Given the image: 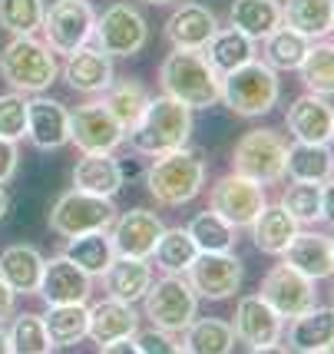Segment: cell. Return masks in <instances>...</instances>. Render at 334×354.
I'll use <instances>...</instances> for the list:
<instances>
[{
    "label": "cell",
    "instance_id": "obj_20",
    "mask_svg": "<svg viewBox=\"0 0 334 354\" xmlns=\"http://www.w3.org/2000/svg\"><path fill=\"white\" fill-rule=\"evenodd\" d=\"M285 123H288L291 136L298 142H331L334 106L318 93H304L288 106Z\"/></svg>",
    "mask_w": 334,
    "mask_h": 354
},
{
    "label": "cell",
    "instance_id": "obj_52",
    "mask_svg": "<svg viewBox=\"0 0 334 354\" xmlns=\"http://www.w3.org/2000/svg\"><path fill=\"white\" fill-rule=\"evenodd\" d=\"M142 3H169V0H142Z\"/></svg>",
    "mask_w": 334,
    "mask_h": 354
},
{
    "label": "cell",
    "instance_id": "obj_23",
    "mask_svg": "<svg viewBox=\"0 0 334 354\" xmlns=\"http://www.w3.org/2000/svg\"><path fill=\"white\" fill-rule=\"evenodd\" d=\"M285 262L295 265L301 275H308L311 281L334 275V252H331V235L321 232H301L291 239V245L285 248Z\"/></svg>",
    "mask_w": 334,
    "mask_h": 354
},
{
    "label": "cell",
    "instance_id": "obj_55",
    "mask_svg": "<svg viewBox=\"0 0 334 354\" xmlns=\"http://www.w3.org/2000/svg\"><path fill=\"white\" fill-rule=\"evenodd\" d=\"M331 33H334V24H331Z\"/></svg>",
    "mask_w": 334,
    "mask_h": 354
},
{
    "label": "cell",
    "instance_id": "obj_27",
    "mask_svg": "<svg viewBox=\"0 0 334 354\" xmlns=\"http://www.w3.org/2000/svg\"><path fill=\"white\" fill-rule=\"evenodd\" d=\"M252 229V239H255V248L265 252V255H285V248L291 245V239L298 235V222L288 216V209L278 202V205H265L255 222L248 225Z\"/></svg>",
    "mask_w": 334,
    "mask_h": 354
},
{
    "label": "cell",
    "instance_id": "obj_16",
    "mask_svg": "<svg viewBox=\"0 0 334 354\" xmlns=\"http://www.w3.org/2000/svg\"><path fill=\"white\" fill-rule=\"evenodd\" d=\"M163 218L149 212V209H133V212H122L113 222V248L116 255L126 259H152V248L163 235Z\"/></svg>",
    "mask_w": 334,
    "mask_h": 354
},
{
    "label": "cell",
    "instance_id": "obj_15",
    "mask_svg": "<svg viewBox=\"0 0 334 354\" xmlns=\"http://www.w3.org/2000/svg\"><path fill=\"white\" fill-rule=\"evenodd\" d=\"M70 142L80 153H113L126 142V133L100 100L70 113Z\"/></svg>",
    "mask_w": 334,
    "mask_h": 354
},
{
    "label": "cell",
    "instance_id": "obj_40",
    "mask_svg": "<svg viewBox=\"0 0 334 354\" xmlns=\"http://www.w3.org/2000/svg\"><path fill=\"white\" fill-rule=\"evenodd\" d=\"M189 235L196 242L198 252H232L235 248V225L225 222V218L205 209L198 212L192 222H189Z\"/></svg>",
    "mask_w": 334,
    "mask_h": 354
},
{
    "label": "cell",
    "instance_id": "obj_10",
    "mask_svg": "<svg viewBox=\"0 0 334 354\" xmlns=\"http://www.w3.org/2000/svg\"><path fill=\"white\" fill-rule=\"evenodd\" d=\"M93 37H96V46L109 57H136L149 44V24L136 7L113 3L103 10V17L96 14Z\"/></svg>",
    "mask_w": 334,
    "mask_h": 354
},
{
    "label": "cell",
    "instance_id": "obj_25",
    "mask_svg": "<svg viewBox=\"0 0 334 354\" xmlns=\"http://www.w3.org/2000/svg\"><path fill=\"white\" fill-rule=\"evenodd\" d=\"M73 189L113 199L122 189V166L113 159V153H83V159H76L73 166Z\"/></svg>",
    "mask_w": 334,
    "mask_h": 354
},
{
    "label": "cell",
    "instance_id": "obj_39",
    "mask_svg": "<svg viewBox=\"0 0 334 354\" xmlns=\"http://www.w3.org/2000/svg\"><path fill=\"white\" fill-rule=\"evenodd\" d=\"M301 83L308 86V93H318V96H334V44L315 40L304 63L298 66Z\"/></svg>",
    "mask_w": 334,
    "mask_h": 354
},
{
    "label": "cell",
    "instance_id": "obj_14",
    "mask_svg": "<svg viewBox=\"0 0 334 354\" xmlns=\"http://www.w3.org/2000/svg\"><path fill=\"white\" fill-rule=\"evenodd\" d=\"M235 338L245 341L252 351H275L281 331H285V318L261 298V295H245L235 305V324H232Z\"/></svg>",
    "mask_w": 334,
    "mask_h": 354
},
{
    "label": "cell",
    "instance_id": "obj_41",
    "mask_svg": "<svg viewBox=\"0 0 334 354\" xmlns=\"http://www.w3.org/2000/svg\"><path fill=\"white\" fill-rule=\"evenodd\" d=\"M44 0H0V27L14 37H30L44 24Z\"/></svg>",
    "mask_w": 334,
    "mask_h": 354
},
{
    "label": "cell",
    "instance_id": "obj_53",
    "mask_svg": "<svg viewBox=\"0 0 334 354\" xmlns=\"http://www.w3.org/2000/svg\"><path fill=\"white\" fill-rule=\"evenodd\" d=\"M331 252H334V235H331Z\"/></svg>",
    "mask_w": 334,
    "mask_h": 354
},
{
    "label": "cell",
    "instance_id": "obj_1",
    "mask_svg": "<svg viewBox=\"0 0 334 354\" xmlns=\"http://www.w3.org/2000/svg\"><path fill=\"white\" fill-rule=\"evenodd\" d=\"M146 185L159 205L176 209L192 202L205 185V153L192 146H179V149L152 156V166L146 169Z\"/></svg>",
    "mask_w": 334,
    "mask_h": 354
},
{
    "label": "cell",
    "instance_id": "obj_19",
    "mask_svg": "<svg viewBox=\"0 0 334 354\" xmlns=\"http://www.w3.org/2000/svg\"><path fill=\"white\" fill-rule=\"evenodd\" d=\"M215 30H219V17L202 3H183L166 20V40L176 50H205Z\"/></svg>",
    "mask_w": 334,
    "mask_h": 354
},
{
    "label": "cell",
    "instance_id": "obj_47",
    "mask_svg": "<svg viewBox=\"0 0 334 354\" xmlns=\"http://www.w3.org/2000/svg\"><path fill=\"white\" fill-rule=\"evenodd\" d=\"M14 311H17V292L0 278V322L14 318Z\"/></svg>",
    "mask_w": 334,
    "mask_h": 354
},
{
    "label": "cell",
    "instance_id": "obj_11",
    "mask_svg": "<svg viewBox=\"0 0 334 354\" xmlns=\"http://www.w3.org/2000/svg\"><path fill=\"white\" fill-rule=\"evenodd\" d=\"M259 295L281 318H288V322L318 305L315 281L308 275H301V272L288 262L272 265V268L265 272V278H261V285H259Z\"/></svg>",
    "mask_w": 334,
    "mask_h": 354
},
{
    "label": "cell",
    "instance_id": "obj_5",
    "mask_svg": "<svg viewBox=\"0 0 334 354\" xmlns=\"http://www.w3.org/2000/svg\"><path fill=\"white\" fill-rule=\"evenodd\" d=\"M60 73L57 57L46 44L37 37H14L10 44L0 50V77L17 93H44Z\"/></svg>",
    "mask_w": 334,
    "mask_h": 354
},
{
    "label": "cell",
    "instance_id": "obj_29",
    "mask_svg": "<svg viewBox=\"0 0 334 354\" xmlns=\"http://www.w3.org/2000/svg\"><path fill=\"white\" fill-rule=\"evenodd\" d=\"M285 176L295 183H328L334 176V156L328 142H291L285 159Z\"/></svg>",
    "mask_w": 334,
    "mask_h": 354
},
{
    "label": "cell",
    "instance_id": "obj_21",
    "mask_svg": "<svg viewBox=\"0 0 334 354\" xmlns=\"http://www.w3.org/2000/svg\"><path fill=\"white\" fill-rule=\"evenodd\" d=\"M139 331V315L133 311L129 301L120 298H106V301H96L90 308V324H86V338L96 341V348L103 351L106 344L122 338H133Z\"/></svg>",
    "mask_w": 334,
    "mask_h": 354
},
{
    "label": "cell",
    "instance_id": "obj_3",
    "mask_svg": "<svg viewBox=\"0 0 334 354\" xmlns=\"http://www.w3.org/2000/svg\"><path fill=\"white\" fill-rule=\"evenodd\" d=\"M192 136V109L172 100V96H156L149 100L146 113L139 116V123L126 133L129 146L142 156H159L169 149H179L185 146Z\"/></svg>",
    "mask_w": 334,
    "mask_h": 354
},
{
    "label": "cell",
    "instance_id": "obj_35",
    "mask_svg": "<svg viewBox=\"0 0 334 354\" xmlns=\"http://www.w3.org/2000/svg\"><path fill=\"white\" fill-rule=\"evenodd\" d=\"M44 324H46V335H50V344H53V348H70V344L86 338L90 308H86V301H73V305H46Z\"/></svg>",
    "mask_w": 334,
    "mask_h": 354
},
{
    "label": "cell",
    "instance_id": "obj_54",
    "mask_svg": "<svg viewBox=\"0 0 334 354\" xmlns=\"http://www.w3.org/2000/svg\"><path fill=\"white\" fill-rule=\"evenodd\" d=\"M331 139H334V126H331Z\"/></svg>",
    "mask_w": 334,
    "mask_h": 354
},
{
    "label": "cell",
    "instance_id": "obj_34",
    "mask_svg": "<svg viewBox=\"0 0 334 354\" xmlns=\"http://www.w3.org/2000/svg\"><path fill=\"white\" fill-rule=\"evenodd\" d=\"M281 24L304 33L308 40H324L334 24V0H285Z\"/></svg>",
    "mask_w": 334,
    "mask_h": 354
},
{
    "label": "cell",
    "instance_id": "obj_8",
    "mask_svg": "<svg viewBox=\"0 0 334 354\" xmlns=\"http://www.w3.org/2000/svg\"><path fill=\"white\" fill-rule=\"evenodd\" d=\"M116 222V205L106 196H93L83 189H70L63 192L57 205L50 209V229L70 239V235H83V232H100L109 229Z\"/></svg>",
    "mask_w": 334,
    "mask_h": 354
},
{
    "label": "cell",
    "instance_id": "obj_33",
    "mask_svg": "<svg viewBox=\"0 0 334 354\" xmlns=\"http://www.w3.org/2000/svg\"><path fill=\"white\" fill-rule=\"evenodd\" d=\"M149 90L139 80H113L103 90V106L113 113V120L122 126V133H129L139 123V116L149 106Z\"/></svg>",
    "mask_w": 334,
    "mask_h": 354
},
{
    "label": "cell",
    "instance_id": "obj_43",
    "mask_svg": "<svg viewBox=\"0 0 334 354\" xmlns=\"http://www.w3.org/2000/svg\"><path fill=\"white\" fill-rule=\"evenodd\" d=\"M10 335V351L17 354H46L53 344H50V335H46V324L40 315H17L14 328L7 331Z\"/></svg>",
    "mask_w": 334,
    "mask_h": 354
},
{
    "label": "cell",
    "instance_id": "obj_6",
    "mask_svg": "<svg viewBox=\"0 0 334 354\" xmlns=\"http://www.w3.org/2000/svg\"><path fill=\"white\" fill-rule=\"evenodd\" d=\"M142 301H146V318L152 322V328H163L169 335H183L198 318V295L183 275H163L149 281Z\"/></svg>",
    "mask_w": 334,
    "mask_h": 354
},
{
    "label": "cell",
    "instance_id": "obj_45",
    "mask_svg": "<svg viewBox=\"0 0 334 354\" xmlns=\"http://www.w3.org/2000/svg\"><path fill=\"white\" fill-rule=\"evenodd\" d=\"M133 344L136 351L142 354H183V341H176L169 331L163 328H152V331H142V335H133Z\"/></svg>",
    "mask_w": 334,
    "mask_h": 354
},
{
    "label": "cell",
    "instance_id": "obj_36",
    "mask_svg": "<svg viewBox=\"0 0 334 354\" xmlns=\"http://www.w3.org/2000/svg\"><path fill=\"white\" fill-rule=\"evenodd\" d=\"M228 17H232L235 30H242L245 37H252L259 44L281 24V7L275 0H232Z\"/></svg>",
    "mask_w": 334,
    "mask_h": 354
},
{
    "label": "cell",
    "instance_id": "obj_50",
    "mask_svg": "<svg viewBox=\"0 0 334 354\" xmlns=\"http://www.w3.org/2000/svg\"><path fill=\"white\" fill-rule=\"evenodd\" d=\"M7 209H10V199H7V192H3V185H0V218L7 216Z\"/></svg>",
    "mask_w": 334,
    "mask_h": 354
},
{
    "label": "cell",
    "instance_id": "obj_38",
    "mask_svg": "<svg viewBox=\"0 0 334 354\" xmlns=\"http://www.w3.org/2000/svg\"><path fill=\"white\" fill-rule=\"evenodd\" d=\"M183 351L192 354H228L235 348V331L232 324L219 318H198L183 331Z\"/></svg>",
    "mask_w": 334,
    "mask_h": 354
},
{
    "label": "cell",
    "instance_id": "obj_31",
    "mask_svg": "<svg viewBox=\"0 0 334 354\" xmlns=\"http://www.w3.org/2000/svg\"><path fill=\"white\" fill-rule=\"evenodd\" d=\"M63 255L83 268L90 278H103V272L109 268V262L116 259V248H113V239L106 235V229L100 232H83V235H70V242L63 248Z\"/></svg>",
    "mask_w": 334,
    "mask_h": 354
},
{
    "label": "cell",
    "instance_id": "obj_37",
    "mask_svg": "<svg viewBox=\"0 0 334 354\" xmlns=\"http://www.w3.org/2000/svg\"><path fill=\"white\" fill-rule=\"evenodd\" d=\"M196 255H198V248L192 242L189 229H163L159 242L152 248V259H156V265L166 275H185L189 265L196 262Z\"/></svg>",
    "mask_w": 334,
    "mask_h": 354
},
{
    "label": "cell",
    "instance_id": "obj_7",
    "mask_svg": "<svg viewBox=\"0 0 334 354\" xmlns=\"http://www.w3.org/2000/svg\"><path fill=\"white\" fill-rule=\"evenodd\" d=\"M285 159H288V142L275 129H248L232 153V172L248 176L259 185H275L285 179Z\"/></svg>",
    "mask_w": 334,
    "mask_h": 354
},
{
    "label": "cell",
    "instance_id": "obj_22",
    "mask_svg": "<svg viewBox=\"0 0 334 354\" xmlns=\"http://www.w3.org/2000/svg\"><path fill=\"white\" fill-rule=\"evenodd\" d=\"M63 77L76 93H103L113 83V57L100 46H80L66 53Z\"/></svg>",
    "mask_w": 334,
    "mask_h": 354
},
{
    "label": "cell",
    "instance_id": "obj_2",
    "mask_svg": "<svg viewBox=\"0 0 334 354\" xmlns=\"http://www.w3.org/2000/svg\"><path fill=\"white\" fill-rule=\"evenodd\" d=\"M163 93L189 109H209L222 100V77L212 70L202 50H172L159 66Z\"/></svg>",
    "mask_w": 334,
    "mask_h": 354
},
{
    "label": "cell",
    "instance_id": "obj_17",
    "mask_svg": "<svg viewBox=\"0 0 334 354\" xmlns=\"http://www.w3.org/2000/svg\"><path fill=\"white\" fill-rule=\"evenodd\" d=\"M90 281L93 278L76 268L66 255H53L50 262H44V275H40V288L37 295L46 305H73V301H86L90 298Z\"/></svg>",
    "mask_w": 334,
    "mask_h": 354
},
{
    "label": "cell",
    "instance_id": "obj_4",
    "mask_svg": "<svg viewBox=\"0 0 334 354\" xmlns=\"http://www.w3.org/2000/svg\"><path fill=\"white\" fill-rule=\"evenodd\" d=\"M281 96V80L278 70H272L265 60H248L239 70H232L222 77V103H225L235 116L255 120L272 113L275 103Z\"/></svg>",
    "mask_w": 334,
    "mask_h": 354
},
{
    "label": "cell",
    "instance_id": "obj_30",
    "mask_svg": "<svg viewBox=\"0 0 334 354\" xmlns=\"http://www.w3.org/2000/svg\"><path fill=\"white\" fill-rule=\"evenodd\" d=\"M261 44H265L261 46V60L268 63L272 70H278V73H291V70H298L304 63L315 40H308L304 33L291 30L288 24H278Z\"/></svg>",
    "mask_w": 334,
    "mask_h": 354
},
{
    "label": "cell",
    "instance_id": "obj_46",
    "mask_svg": "<svg viewBox=\"0 0 334 354\" xmlns=\"http://www.w3.org/2000/svg\"><path fill=\"white\" fill-rule=\"evenodd\" d=\"M17 162H20V153H17V142L14 139H3L0 136V185L10 183L17 172Z\"/></svg>",
    "mask_w": 334,
    "mask_h": 354
},
{
    "label": "cell",
    "instance_id": "obj_51",
    "mask_svg": "<svg viewBox=\"0 0 334 354\" xmlns=\"http://www.w3.org/2000/svg\"><path fill=\"white\" fill-rule=\"evenodd\" d=\"M7 351H10V335L0 328V354H7Z\"/></svg>",
    "mask_w": 334,
    "mask_h": 354
},
{
    "label": "cell",
    "instance_id": "obj_13",
    "mask_svg": "<svg viewBox=\"0 0 334 354\" xmlns=\"http://www.w3.org/2000/svg\"><path fill=\"white\" fill-rule=\"evenodd\" d=\"M185 275H189V285L196 288L198 298L225 301L242 288L245 268L239 262V255H232V252H198Z\"/></svg>",
    "mask_w": 334,
    "mask_h": 354
},
{
    "label": "cell",
    "instance_id": "obj_44",
    "mask_svg": "<svg viewBox=\"0 0 334 354\" xmlns=\"http://www.w3.org/2000/svg\"><path fill=\"white\" fill-rule=\"evenodd\" d=\"M0 136L3 139H24L27 136V100L24 93H3L0 96Z\"/></svg>",
    "mask_w": 334,
    "mask_h": 354
},
{
    "label": "cell",
    "instance_id": "obj_24",
    "mask_svg": "<svg viewBox=\"0 0 334 354\" xmlns=\"http://www.w3.org/2000/svg\"><path fill=\"white\" fill-rule=\"evenodd\" d=\"M288 348L304 354H321L334 348V308H308L304 315L291 318Z\"/></svg>",
    "mask_w": 334,
    "mask_h": 354
},
{
    "label": "cell",
    "instance_id": "obj_18",
    "mask_svg": "<svg viewBox=\"0 0 334 354\" xmlns=\"http://www.w3.org/2000/svg\"><path fill=\"white\" fill-rule=\"evenodd\" d=\"M27 139L37 149H63L70 142V113L63 103L46 100V96H33L27 100Z\"/></svg>",
    "mask_w": 334,
    "mask_h": 354
},
{
    "label": "cell",
    "instance_id": "obj_9",
    "mask_svg": "<svg viewBox=\"0 0 334 354\" xmlns=\"http://www.w3.org/2000/svg\"><path fill=\"white\" fill-rule=\"evenodd\" d=\"M96 27V7L90 0H53L44 10V40L53 53H73L90 44Z\"/></svg>",
    "mask_w": 334,
    "mask_h": 354
},
{
    "label": "cell",
    "instance_id": "obj_48",
    "mask_svg": "<svg viewBox=\"0 0 334 354\" xmlns=\"http://www.w3.org/2000/svg\"><path fill=\"white\" fill-rule=\"evenodd\" d=\"M321 218L334 225V183H321Z\"/></svg>",
    "mask_w": 334,
    "mask_h": 354
},
{
    "label": "cell",
    "instance_id": "obj_49",
    "mask_svg": "<svg viewBox=\"0 0 334 354\" xmlns=\"http://www.w3.org/2000/svg\"><path fill=\"white\" fill-rule=\"evenodd\" d=\"M103 351H106V354H126V351H136V344H133V338H122V341H113V344H106Z\"/></svg>",
    "mask_w": 334,
    "mask_h": 354
},
{
    "label": "cell",
    "instance_id": "obj_42",
    "mask_svg": "<svg viewBox=\"0 0 334 354\" xmlns=\"http://www.w3.org/2000/svg\"><path fill=\"white\" fill-rule=\"evenodd\" d=\"M281 205L288 209V216L298 225H315L321 222V183H295L285 189Z\"/></svg>",
    "mask_w": 334,
    "mask_h": 354
},
{
    "label": "cell",
    "instance_id": "obj_32",
    "mask_svg": "<svg viewBox=\"0 0 334 354\" xmlns=\"http://www.w3.org/2000/svg\"><path fill=\"white\" fill-rule=\"evenodd\" d=\"M202 53H205V60L212 63L215 73L225 77V73H232V70H239L242 63L255 60V40L245 37L242 30H235V27H225V30L219 27Z\"/></svg>",
    "mask_w": 334,
    "mask_h": 354
},
{
    "label": "cell",
    "instance_id": "obj_12",
    "mask_svg": "<svg viewBox=\"0 0 334 354\" xmlns=\"http://www.w3.org/2000/svg\"><path fill=\"white\" fill-rule=\"evenodd\" d=\"M265 205H268L265 185L252 183L248 176H239V172H228L222 179H215L212 192H209V209L219 212L225 222H232L235 229H248Z\"/></svg>",
    "mask_w": 334,
    "mask_h": 354
},
{
    "label": "cell",
    "instance_id": "obj_28",
    "mask_svg": "<svg viewBox=\"0 0 334 354\" xmlns=\"http://www.w3.org/2000/svg\"><path fill=\"white\" fill-rule=\"evenodd\" d=\"M152 281V268L149 259H126V255H116L109 268L103 272V285H106L109 298H120V301H139L146 288Z\"/></svg>",
    "mask_w": 334,
    "mask_h": 354
},
{
    "label": "cell",
    "instance_id": "obj_26",
    "mask_svg": "<svg viewBox=\"0 0 334 354\" xmlns=\"http://www.w3.org/2000/svg\"><path fill=\"white\" fill-rule=\"evenodd\" d=\"M44 255L33 245H7L0 252V278L17 295H37L44 275Z\"/></svg>",
    "mask_w": 334,
    "mask_h": 354
}]
</instances>
